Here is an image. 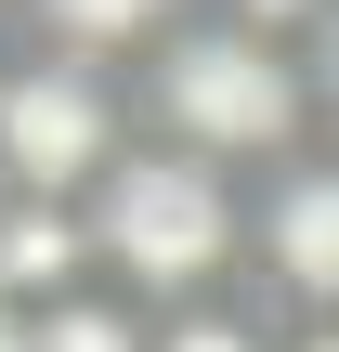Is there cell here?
Masks as SVG:
<instances>
[{"mask_svg":"<svg viewBox=\"0 0 339 352\" xmlns=\"http://www.w3.org/2000/svg\"><path fill=\"white\" fill-rule=\"evenodd\" d=\"M209 13H222V26H261V39H287V52H314V39L339 26V0H209Z\"/></svg>","mask_w":339,"mask_h":352,"instance_id":"9","label":"cell"},{"mask_svg":"<svg viewBox=\"0 0 339 352\" xmlns=\"http://www.w3.org/2000/svg\"><path fill=\"white\" fill-rule=\"evenodd\" d=\"M78 287H105V274H91V209L0 196V300H13V314H52V300H78Z\"/></svg>","mask_w":339,"mask_h":352,"instance_id":"6","label":"cell"},{"mask_svg":"<svg viewBox=\"0 0 339 352\" xmlns=\"http://www.w3.org/2000/svg\"><path fill=\"white\" fill-rule=\"evenodd\" d=\"M13 13V39L26 52H65V65H105V78H131L170 26H196L209 0H0Z\"/></svg>","mask_w":339,"mask_h":352,"instance_id":"5","label":"cell"},{"mask_svg":"<svg viewBox=\"0 0 339 352\" xmlns=\"http://www.w3.org/2000/svg\"><path fill=\"white\" fill-rule=\"evenodd\" d=\"M131 118H144V144L209 157V170H235V183L314 157V78H300V52L261 39V26H222V13L170 26V39L131 65Z\"/></svg>","mask_w":339,"mask_h":352,"instance_id":"1","label":"cell"},{"mask_svg":"<svg viewBox=\"0 0 339 352\" xmlns=\"http://www.w3.org/2000/svg\"><path fill=\"white\" fill-rule=\"evenodd\" d=\"M248 300L287 327L339 314V157H287L248 183Z\"/></svg>","mask_w":339,"mask_h":352,"instance_id":"4","label":"cell"},{"mask_svg":"<svg viewBox=\"0 0 339 352\" xmlns=\"http://www.w3.org/2000/svg\"><path fill=\"white\" fill-rule=\"evenodd\" d=\"M287 352H339V314H327V327H287Z\"/></svg>","mask_w":339,"mask_h":352,"instance_id":"11","label":"cell"},{"mask_svg":"<svg viewBox=\"0 0 339 352\" xmlns=\"http://www.w3.org/2000/svg\"><path fill=\"white\" fill-rule=\"evenodd\" d=\"M144 144L131 118V78L105 65H65V52H26L0 65V196H52V209H91V183Z\"/></svg>","mask_w":339,"mask_h":352,"instance_id":"3","label":"cell"},{"mask_svg":"<svg viewBox=\"0 0 339 352\" xmlns=\"http://www.w3.org/2000/svg\"><path fill=\"white\" fill-rule=\"evenodd\" d=\"M300 78H314V157H339V26L300 52Z\"/></svg>","mask_w":339,"mask_h":352,"instance_id":"10","label":"cell"},{"mask_svg":"<svg viewBox=\"0 0 339 352\" xmlns=\"http://www.w3.org/2000/svg\"><path fill=\"white\" fill-rule=\"evenodd\" d=\"M157 352H287V314H261V300L235 287V300H196V314H157Z\"/></svg>","mask_w":339,"mask_h":352,"instance_id":"8","label":"cell"},{"mask_svg":"<svg viewBox=\"0 0 339 352\" xmlns=\"http://www.w3.org/2000/svg\"><path fill=\"white\" fill-rule=\"evenodd\" d=\"M26 352H157V314L118 300V287H78V300L39 314V340H26Z\"/></svg>","mask_w":339,"mask_h":352,"instance_id":"7","label":"cell"},{"mask_svg":"<svg viewBox=\"0 0 339 352\" xmlns=\"http://www.w3.org/2000/svg\"><path fill=\"white\" fill-rule=\"evenodd\" d=\"M91 274L144 314H196L248 287V183L170 144H131L91 183Z\"/></svg>","mask_w":339,"mask_h":352,"instance_id":"2","label":"cell"}]
</instances>
